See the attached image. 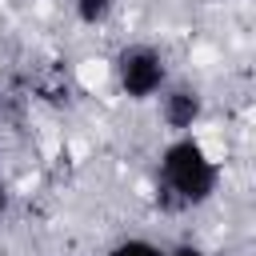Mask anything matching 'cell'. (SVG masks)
Listing matches in <instances>:
<instances>
[{
    "mask_svg": "<svg viewBox=\"0 0 256 256\" xmlns=\"http://www.w3.org/2000/svg\"><path fill=\"white\" fill-rule=\"evenodd\" d=\"M220 188V160L192 136H172L156 160V192L168 208H200Z\"/></svg>",
    "mask_w": 256,
    "mask_h": 256,
    "instance_id": "1",
    "label": "cell"
},
{
    "mask_svg": "<svg viewBox=\"0 0 256 256\" xmlns=\"http://www.w3.org/2000/svg\"><path fill=\"white\" fill-rule=\"evenodd\" d=\"M116 4L120 0H72V16L84 24V28H100L116 16Z\"/></svg>",
    "mask_w": 256,
    "mask_h": 256,
    "instance_id": "4",
    "label": "cell"
},
{
    "mask_svg": "<svg viewBox=\"0 0 256 256\" xmlns=\"http://www.w3.org/2000/svg\"><path fill=\"white\" fill-rule=\"evenodd\" d=\"M112 80H116V88H120L124 100L148 104V100H156V96L164 92V84L172 80L168 56H164L156 44H144V40L124 44V48L112 56Z\"/></svg>",
    "mask_w": 256,
    "mask_h": 256,
    "instance_id": "2",
    "label": "cell"
},
{
    "mask_svg": "<svg viewBox=\"0 0 256 256\" xmlns=\"http://www.w3.org/2000/svg\"><path fill=\"white\" fill-rule=\"evenodd\" d=\"M4 204H8V192H4V176H0V212H4Z\"/></svg>",
    "mask_w": 256,
    "mask_h": 256,
    "instance_id": "7",
    "label": "cell"
},
{
    "mask_svg": "<svg viewBox=\"0 0 256 256\" xmlns=\"http://www.w3.org/2000/svg\"><path fill=\"white\" fill-rule=\"evenodd\" d=\"M156 100H160V120L172 136H184L204 120V92L196 84H172L168 80Z\"/></svg>",
    "mask_w": 256,
    "mask_h": 256,
    "instance_id": "3",
    "label": "cell"
},
{
    "mask_svg": "<svg viewBox=\"0 0 256 256\" xmlns=\"http://www.w3.org/2000/svg\"><path fill=\"white\" fill-rule=\"evenodd\" d=\"M164 256H208V252H204L200 244H192V240H180V244H176V248H168Z\"/></svg>",
    "mask_w": 256,
    "mask_h": 256,
    "instance_id": "6",
    "label": "cell"
},
{
    "mask_svg": "<svg viewBox=\"0 0 256 256\" xmlns=\"http://www.w3.org/2000/svg\"><path fill=\"white\" fill-rule=\"evenodd\" d=\"M168 248H160L156 240H148V236H124V240H116L112 248H108V256H164Z\"/></svg>",
    "mask_w": 256,
    "mask_h": 256,
    "instance_id": "5",
    "label": "cell"
}]
</instances>
